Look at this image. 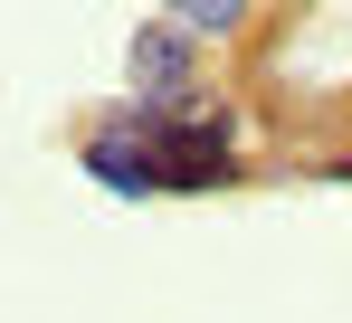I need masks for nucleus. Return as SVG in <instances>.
I'll return each instance as SVG.
<instances>
[{"label":"nucleus","mask_w":352,"mask_h":323,"mask_svg":"<svg viewBox=\"0 0 352 323\" xmlns=\"http://www.w3.org/2000/svg\"><path fill=\"white\" fill-rule=\"evenodd\" d=\"M153 153H162V190H229L238 181V124L210 105H172Z\"/></svg>","instance_id":"nucleus-1"},{"label":"nucleus","mask_w":352,"mask_h":323,"mask_svg":"<svg viewBox=\"0 0 352 323\" xmlns=\"http://www.w3.org/2000/svg\"><path fill=\"white\" fill-rule=\"evenodd\" d=\"M200 48H210V38H190L172 10H162V19H143V29L124 38V76H133L143 96H162V105H200Z\"/></svg>","instance_id":"nucleus-2"},{"label":"nucleus","mask_w":352,"mask_h":323,"mask_svg":"<svg viewBox=\"0 0 352 323\" xmlns=\"http://www.w3.org/2000/svg\"><path fill=\"white\" fill-rule=\"evenodd\" d=\"M76 171H86L96 190H115V200H153V190H162V153H153L143 133H115V124H96V133L76 143Z\"/></svg>","instance_id":"nucleus-3"},{"label":"nucleus","mask_w":352,"mask_h":323,"mask_svg":"<svg viewBox=\"0 0 352 323\" xmlns=\"http://www.w3.org/2000/svg\"><path fill=\"white\" fill-rule=\"evenodd\" d=\"M162 10H172L190 38H238V29L257 19V0H162Z\"/></svg>","instance_id":"nucleus-4"},{"label":"nucleus","mask_w":352,"mask_h":323,"mask_svg":"<svg viewBox=\"0 0 352 323\" xmlns=\"http://www.w3.org/2000/svg\"><path fill=\"white\" fill-rule=\"evenodd\" d=\"M314 181H343V190H352V153H333V162H314Z\"/></svg>","instance_id":"nucleus-5"}]
</instances>
